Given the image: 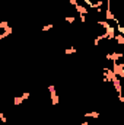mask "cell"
Returning <instances> with one entry per match:
<instances>
[{
    "label": "cell",
    "instance_id": "obj_1",
    "mask_svg": "<svg viewBox=\"0 0 124 125\" xmlns=\"http://www.w3.org/2000/svg\"><path fill=\"white\" fill-rule=\"evenodd\" d=\"M112 73L118 77V79H123L124 77V62H112Z\"/></svg>",
    "mask_w": 124,
    "mask_h": 125
},
{
    "label": "cell",
    "instance_id": "obj_2",
    "mask_svg": "<svg viewBox=\"0 0 124 125\" xmlns=\"http://www.w3.org/2000/svg\"><path fill=\"white\" fill-rule=\"evenodd\" d=\"M102 73H104L102 76H104V82H105V83L112 82V80L117 77V76L112 73V70H111V68H104V70H102Z\"/></svg>",
    "mask_w": 124,
    "mask_h": 125
},
{
    "label": "cell",
    "instance_id": "obj_3",
    "mask_svg": "<svg viewBox=\"0 0 124 125\" xmlns=\"http://www.w3.org/2000/svg\"><path fill=\"white\" fill-rule=\"evenodd\" d=\"M48 92H50V96H51V103L53 105H59L60 99H59V96L56 93V87L54 86H48Z\"/></svg>",
    "mask_w": 124,
    "mask_h": 125
},
{
    "label": "cell",
    "instance_id": "obj_4",
    "mask_svg": "<svg viewBox=\"0 0 124 125\" xmlns=\"http://www.w3.org/2000/svg\"><path fill=\"white\" fill-rule=\"evenodd\" d=\"M121 57H123V52H115V51H112V52L107 54V60H108V61H112V62H117Z\"/></svg>",
    "mask_w": 124,
    "mask_h": 125
},
{
    "label": "cell",
    "instance_id": "obj_5",
    "mask_svg": "<svg viewBox=\"0 0 124 125\" xmlns=\"http://www.w3.org/2000/svg\"><path fill=\"white\" fill-rule=\"evenodd\" d=\"M105 19L107 21H114L115 23H118V19L114 16V13L111 12V6H107V10H105Z\"/></svg>",
    "mask_w": 124,
    "mask_h": 125
},
{
    "label": "cell",
    "instance_id": "obj_6",
    "mask_svg": "<svg viewBox=\"0 0 124 125\" xmlns=\"http://www.w3.org/2000/svg\"><path fill=\"white\" fill-rule=\"evenodd\" d=\"M112 84H114V89H115V92L118 93V96H121V82H120V79L115 77V79L112 80Z\"/></svg>",
    "mask_w": 124,
    "mask_h": 125
},
{
    "label": "cell",
    "instance_id": "obj_7",
    "mask_svg": "<svg viewBox=\"0 0 124 125\" xmlns=\"http://www.w3.org/2000/svg\"><path fill=\"white\" fill-rule=\"evenodd\" d=\"M74 9H76V10H77V12H79L80 15H88V9H86L85 6H82V4H79V3H77V4L74 6Z\"/></svg>",
    "mask_w": 124,
    "mask_h": 125
},
{
    "label": "cell",
    "instance_id": "obj_8",
    "mask_svg": "<svg viewBox=\"0 0 124 125\" xmlns=\"http://www.w3.org/2000/svg\"><path fill=\"white\" fill-rule=\"evenodd\" d=\"M114 39L117 41V44H118V45H123V44H124V35H121V33L115 35V36H114Z\"/></svg>",
    "mask_w": 124,
    "mask_h": 125
},
{
    "label": "cell",
    "instance_id": "obj_9",
    "mask_svg": "<svg viewBox=\"0 0 124 125\" xmlns=\"http://www.w3.org/2000/svg\"><path fill=\"white\" fill-rule=\"evenodd\" d=\"M85 116H86V118H95V119H96V118H99V114L95 112V111H92V112H86Z\"/></svg>",
    "mask_w": 124,
    "mask_h": 125
},
{
    "label": "cell",
    "instance_id": "obj_10",
    "mask_svg": "<svg viewBox=\"0 0 124 125\" xmlns=\"http://www.w3.org/2000/svg\"><path fill=\"white\" fill-rule=\"evenodd\" d=\"M22 102H24V99H22V96H16V97L13 99V105H15V106H18V105H21Z\"/></svg>",
    "mask_w": 124,
    "mask_h": 125
},
{
    "label": "cell",
    "instance_id": "obj_11",
    "mask_svg": "<svg viewBox=\"0 0 124 125\" xmlns=\"http://www.w3.org/2000/svg\"><path fill=\"white\" fill-rule=\"evenodd\" d=\"M64 52H66L67 55H70V54H74V52H76V48H74V47H70V48H67Z\"/></svg>",
    "mask_w": 124,
    "mask_h": 125
},
{
    "label": "cell",
    "instance_id": "obj_12",
    "mask_svg": "<svg viewBox=\"0 0 124 125\" xmlns=\"http://www.w3.org/2000/svg\"><path fill=\"white\" fill-rule=\"evenodd\" d=\"M53 28H54V25L53 23H48V25L42 26V32H47V31H50V29H53Z\"/></svg>",
    "mask_w": 124,
    "mask_h": 125
},
{
    "label": "cell",
    "instance_id": "obj_13",
    "mask_svg": "<svg viewBox=\"0 0 124 125\" xmlns=\"http://www.w3.org/2000/svg\"><path fill=\"white\" fill-rule=\"evenodd\" d=\"M74 21H76V18H74V16H70V15H69V16H66V22H69V23H73Z\"/></svg>",
    "mask_w": 124,
    "mask_h": 125
},
{
    "label": "cell",
    "instance_id": "obj_14",
    "mask_svg": "<svg viewBox=\"0 0 124 125\" xmlns=\"http://www.w3.org/2000/svg\"><path fill=\"white\" fill-rule=\"evenodd\" d=\"M0 122H7V118H6L1 112H0Z\"/></svg>",
    "mask_w": 124,
    "mask_h": 125
},
{
    "label": "cell",
    "instance_id": "obj_15",
    "mask_svg": "<svg viewBox=\"0 0 124 125\" xmlns=\"http://www.w3.org/2000/svg\"><path fill=\"white\" fill-rule=\"evenodd\" d=\"M29 96H31V93H29V92H25V93L22 94V99H24V100H26Z\"/></svg>",
    "mask_w": 124,
    "mask_h": 125
},
{
    "label": "cell",
    "instance_id": "obj_16",
    "mask_svg": "<svg viewBox=\"0 0 124 125\" xmlns=\"http://www.w3.org/2000/svg\"><path fill=\"white\" fill-rule=\"evenodd\" d=\"M79 18H80V21H82V22H83V23H85V22H86V15H80V16H79Z\"/></svg>",
    "mask_w": 124,
    "mask_h": 125
},
{
    "label": "cell",
    "instance_id": "obj_17",
    "mask_svg": "<svg viewBox=\"0 0 124 125\" xmlns=\"http://www.w3.org/2000/svg\"><path fill=\"white\" fill-rule=\"evenodd\" d=\"M82 125H89V122H88V121H85V122H82Z\"/></svg>",
    "mask_w": 124,
    "mask_h": 125
},
{
    "label": "cell",
    "instance_id": "obj_18",
    "mask_svg": "<svg viewBox=\"0 0 124 125\" xmlns=\"http://www.w3.org/2000/svg\"><path fill=\"white\" fill-rule=\"evenodd\" d=\"M66 1H70V0H66Z\"/></svg>",
    "mask_w": 124,
    "mask_h": 125
}]
</instances>
